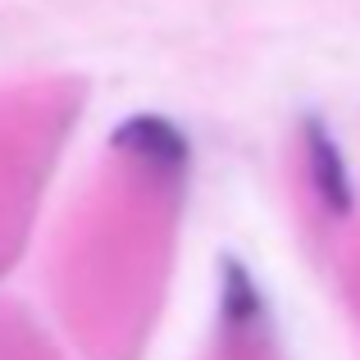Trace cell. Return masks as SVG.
Here are the masks:
<instances>
[{
	"mask_svg": "<svg viewBox=\"0 0 360 360\" xmlns=\"http://www.w3.org/2000/svg\"><path fill=\"white\" fill-rule=\"evenodd\" d=\"M119 155H128L132 165L150 169V174H178L187 169V137L160 115H132L115 132Z\"/></svg>",
	"mask_w": 360,
	"mask_h": 360,
	"instance_id": "6da1fadb",
	"label": "cell"
},
{
	"mask_svg": "<svg viewBox=\"0 0 360 360\" xmlns=\"http://www.w3.org/2000/svg\"><path fill=\"white\" fill-rule=\"evenodd\" d=\"M301 150H306L310 187H315V196L324 201V210L347 214L352 201H356V192H352V174H347V160H342V150H338L333 132L319 119H306V128H301Z\"/></svg>",
	"mask_w": 360,
	"mask_h": 360,
	"instance_id": "7a4b0ae2",
	"label": "cell"
}]
</instances>
